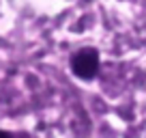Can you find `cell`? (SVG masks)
<instances>
[{
  "label": "cell",
  "mask_w": 146,
  "mask_h": 138,
  "mask_svg": "<svg viewBox=\"0 0 146 138\" xmlns=\"http://www.w3.org/2000/svg\"><path fill=\"white\" fill-rule=\"evenodd\" d=\"M0 138H11V134H7V132H2V129H0Z\"/></svg>",
  "instance_id": "7a4b0ae2"
},
{
  "label": "cell",
  "mask_w": 146,
  "mask_h": 138,
  "mask_svg": "<svg viewBox=\"0 0 146 138\" xmlns=\"http://www.w3.org/2000/svg\"><path fill=\"white\" fill-rule=\"evenodd\" d=\"M71 69L73 74L82 80H90L99 71V52L92 48H84V50L75 52L71 58Z\"/></svg>",
  "instance_id": "6da1fadb"
}]
</instances>
